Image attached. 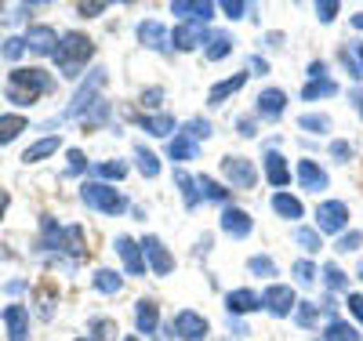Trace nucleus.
Returning a JSON list of instances; mask_svg holds the SVG:
<instances>
[{
    "mask_svg": "<svg viewBox=\"0 0 363 341\" xmlns=\"http://www.w3.org/2000/svg\"><path fill=\"white\" fill-rule=\"evenodd\" d=\"M55 149H58V138H55V135H51V138H40V142H33V145L22 152V160H26V164H40L44 157H51Z\"/></svg>",
    "mask_w": 363,
    "mask_h": 341,
    "instance_id": "28",
    "label": "nucleus"
},
{
    "mask_svg": "<svg viewBox=\"0 0 363 341\" xmlns=\"http://www.w3.org/2000/svg\"><path fill=\"white\" fill-rule=\"evenodd\" d=\"M294 240L306 247V255H313V251H320V236L313 233V229H294Z\"/></svg>",
    "mask_w": 363,
    "mask_h": 341,
    "instance_id": "42",
    "label": "nucleus"
},
{
    "mask_svg": "<svg viewBox=\"0 0 363 341\" xmlns=\"http://www.w3.org/2000/svg\"><path fill=\"white\" fill-rule=\"evenodd\" d=\"M225 308L233 316H244V313H255V308H262V298L247 287H240V291H229L225 294Z\"/></svg>",
    "mask_w": 363,
    "mask_h": 341,
    "instance_id": "15",
    "label": "nucleus"
},
{
    "mask_svg": "<svg viewBox=\"0 0 363 341\" xmlns=\"http://www.w3.org/2000/svg\"><path fill=\"white\" fill-rule=\"evenodd\" d=\"M106 116H109V106L106 102H95V106H91V113H84L80 120H84V128L91 131V128H99V123H106Z\"/></svg>",
    "mask_w": 363,
    "mask_h": 341,
    "instance_id": "39",
    "label": "nucleus"
},
{
    "mask_svg": "<svg viewBox=\"0 0 363 341\" xmlns=\"http://www.w3.org/2000/svg\"><path fill=\"white\" fill-rule=\"evenodd\" d=\"M222 11L229 18H244L247 15V4H244V0H222Z\"/></svg>",
    "mask_w": 363,
    "mask_h": 341,
    "instance_id": "46",
    "label": "nucleus"
},
{
    "mask_svg": "<svg viewBox=\"0 0 363 341\" xmlns=\"http://www.w3.org/2000/svg\"><path fill=\"white\" fill-rule=\"evenodd\" d=\"M48 91H51V77L44 69H15L8 80V95L15 106H33Z\"/></svg>",
    "mask_w": 363,
    "mask_h": 341,
    "instance_id": "2",
    "label": "nucleus"
},
{
    "mask_svg": "<svg viewBox=\"0 0 363 341\" xmlns=\"http://www.w3.org/2000/svg\"><path fill=\"white\" fill-rule=\"evenodd\" d=\"M323 341H359V334H356V327H349V323H342V320H330Z\"/></svg>",
    "mask_w": 363,
    "mask_h": 341,
    "instance_id": "35",
    "label": "nucleus"
},
{
    "mask_svg": "<svg viewBox=\"0 0 363 341\" xmlns=\"http://www.w3.org/2000/svg\"><path fill=\"white\" fill-rule=\"evenodd\" d=\"M171 40H174L178 51H196V47L207 40V33H203V26H200V22H182L174 33H171Z\"/></svg>",
    "mask_w": 363,
    "mask_h": 341,
    "instance_id": "12",
    "label": "nucleus"
},
{
    "mask_svg": "<svg viewBox=\"0 0 363 341\" xmlns=\"http://www.w3.org/2000/svg\"><path fill=\"white\" fill-rule=\"evenodd\" d=\"M77 11L91 18V15H102V11H106V4H102V0H80V4H77Z\"/></svg>",
    "mask_w": 363,
    "mask_h": 341,
    "instance_id": "48",
    "label": "nucleus"
},
{
    "mask_svg": "<svg viewBox=\"0 0 363 341\" xmlns=\"http://www.w3.org/2000/svg\"><path fill=\"white\" fill-rule=\"evenodd\" d=\"M40 233H44V247H48V251H62V229H58L55 218H44Z\"/></svg>",
    "mask_w": 363,
    "mask_h": 341,
    "instance_id": "36",
    "label": "nucleus"
},
{
    "mask_svg": "<svg viewBox=\"0 0 363 341\" xmlns=\"http://www.w3.org/2000/svg\"><path fill=\"white\" fill-rule=\"evenodd\" d=\"M186 135H193V138H207V135H211V123L196 116V120H189V123H186Z\"/></svg>",
    "mask_w": 363,
    "mask_h": 341,
    "instance_id": "45",
    "label": "nucleus"
},
{
    "mask_svg": "<svg viewBox=\"0 0 363 341\" xmlns=\"http://www.w3.org/2000/svg\"><path fill=\"white\" fill-rule=\"evenodd\" d=\"M294 276H298V284L309 287V284L316 280V265H313V262H298V265H294Z\"/></svg>",
    "mask_w": 363,
    "mask_h": 341,
    "instance_id": "43",
    "label": "nucleus"
},
{
    "mask_svg": "<svg viewBox=\"0 0 363 341\" xmlns=\"http://www.w3.org/2000/svg\"><path fill=\"white\" fill-rule=\"evenodd\" d=\"M26 131V116H15V113H8V116H0V145H8V142H15L18 135Z\"/></svg>",
    "mask_w": 363,
    "mask_h": 341,
    "instance_id": "27",
    "label": "nucleus"
},
{
    "mask_svg": "<svg viewBox=\"0 0 363 341\" xmlns=\"http://www.w3.org/2000/svg\"><path fill=\"white\" fill-rule=\"evenodd\" d=\"M323 280H327V287H330V291H345L349 276H345L338 265H327V269H323Z\"/></svg>",
    "mask_w": 363,
    "mask_h": 341,
    "instance_id": "40",
    "label": "nucleus"
},
{
    "mask_svg": "<svg viewBox=\"0 0 363 341\" xmlns=\"http://www.w3.org/2000/svg\"><path fill=\"white\" fill-rule=\"evenodd\" d=\"M352 26H356V29H363V15H352Z\"/></svg>",
    "mask_w": 363,
    "mask_h": 341,
    "instance_id": "61",
    "label": "nucleus"
},
{
    "mask_svg": "<svg viewBox=\"0 0 363 341\" xmlns=\"http://www.w3.org/2000/svg\"><path fill=\"white\" fill-rule=\"evenodd\" d=\"M262 164H265V178H269L272 185H277V189H284V185L291 181V171H287V160L280 157V152H277V149H269Z\"/></svg>",
    "mask_w": 363,
    "mask_h": 341,
    "instance_id": "18",
    "label": "nucleus"
},
{
    "mask_svg": "<svg viewBox=\"0 0 363 341\" xmlns=\"http://www.w3.org/2000/svg\"><path fill=\"white\" fill-rule=\"evenodd\" d=\"M298 323H301V327H313V323H316V305H309V301L301 305V308H298Z\"/></svg>",
    "mask_w": 363,
    "mask_h": 341,
    "instance_id": "49",
    "label": "nucleus"
},
{
    "mask_svg": "<svg viewBox=\"0 0 363 341\" xmlns=\"http://www.w3.org/2000/svg\"><path fill=\"white\" fill-rule=\"evenodd\" d=\"M135 123H138L142 131L157 135V138H164V135H171V131H174V120H171L167 113H160V116H138Z\"/></svg>",
    "mask_w": 363,
    "mask_h": 341,
    "instance_id": "25",
    "label": "nucleus"
},
{
    "mask_svg": "<svg viewBox=\"0 0 363 341\" xmlns=\"http://www.w3.org/2000/svg\"><path fill=\"white\" fill-rule=\"evenodd\" d=\"M349 313L356 316V323H363V294H352L349 298Z\"/></svg>",
    "mask_w": 363,
    "mask_h": 341,
    "instance_id": "52",
    "label": "nucleus"
},
{
    "mask_svg": "<svg viewBox=\"0 0 363 341\" xmlns=\"http://www.w3.org/2000/svg\"><path fill=\"white\" fill-rule=\"evenodd\" d=\"M349 225V207L342 200H323L316 207V229L327 233V236H342Z\"/></svg>",
    "mask_w": 363,
    "mask_h": 341,
    "instance_id": "4",
    "label": "nucleus"
},
{
    "mask_svg": "<svg viewBox=\"0 0 363 341\" xmlns=\"http://www.w3.org/2000/svg\"><path fill=\"white\" fill-rule=\"evenodd\" d=\"M196 157H200V145H196L193 135H178V138L171 142V160L186 164V160H196Z\"/></svg>",
    "mask_w": 363,
    "mask_h": 341,
    "instance_id": "23",
    "label": "nucleus"
},
{
    "mask_svg": "<svg viewBox=\"0 0 363 341\" xmlns=\"http://www.w3.org/2000/svg\"><path fill=\"white\" fill-rule=\"evenodd\" d=\"M174 334L178 337H186V341H203L207 337V320L200 316V313H178L174 316Z\"/></svg>",
    "mask_w": 363,
    "mask_h": 341,
    "instance_id": "9",
    "label": "nucleus"
},
{
    "mask_svg": "<svg viewBox=\"0 0 363 341\" xmlns=\"http://www.w3.org/2000/svg\"><path fill=\"white\" fill-rule=\"evenodd\" d=\"M135 323H138V334H153V330L160 327V305H153V301H138Z\"/></svg>",
    "mask_w": 363,
    "mask_h": 341,
    "instance_id": "21",
    "label": "nucleus"
},
{
    "mask_svg": "<svg viewBox=\"0 0 363 341\" xmlns=\"http://www.w3.org/2000/svg\"><path fill=\"white\" fill-rule=\"evenodd\" d=\"M128 174V164L124 160H109V164H95V178L99 181H120Z\"/></svg>",
    "mask_w": 363,
    "mask_h": 341,
    "instance_id": "32",
    "label": "nucleus"
},
{
    "mask_svg": "<svg viewBox=\"0 0 363 341\" xmlns=\"http://www.w3.org/2000/svg\"><path fill=\"white\" fill-rule=\"evenodd\" d=\"M222 171H225V178L236 185V189H255V181H258L255 164L244 160V157H225L222 160Z\"/></svg>",
    "mask_w": 363,
    "mask_h": 341,
    "instance_id": "6",
    "label": "nucleus"
},
{
    "mask_svg": "<svg viewBox=\"0 0 363 341\" xmlns=\"http://www.w3.org/2000/svg\"><path fill=\"white\" fill-rule=\"evenodd\" d=\"M196 181H200V189H203V200H215V203L229 200V189H222L215 178H196Z\"/></svg>",
    "mask_w": 363,
    "mask_h": 341,
    "instance_id": "38",
    "label": "nucleus"
},
{
    "mask_svg": "<svg viewBox=\"0 0 363 341\" xmlns=\"http://www.w3.org/2000/svg\"><path fill=\"white\" fill-rule=\"evenodd\" d=\"M138 40L145 44V47H153V51H164V47H171L167 40V29L160 26V22H153V18H145L142 26H138Z\"/></svg>",
    "mask_w": 363,
    "mask_h": 341,
    "instance_id": "17",
    "label": "nucleus"
},
{
    "mask_svg": "<svg viewBox=\"0 0 363 341\" xmlns=\"http://www.w3.org/2000/svg\"><path fill=\"white\" fill-rule=\"evenodd\" d=\"M359 69H363V44H359Z\"/></svg>",
    "mask_w": 363,
    "mask_h": 341,
    "instance_id": "62",
    "label": "nucleus"
},
{
    "mask_svg": "<svg viewBox=\"0 0 363 341\" xmlns=\"http://www.w3.org/2000/svg\"><path fill=\"white\" fill-rule=\"evenodd\" d=\"M229 51H233V37H229V33H215V37H207V58H211V62L229 58Z\"/></svg>",
    "mask_w": 363,
    "mask_h": 341,
    "instance_id": "30",
    "label": "nucleus"
},
{
    "mask_svg": "<svg viewBox=\"0 0 363 341\" xmlns=\"http://www.w3.org/2000/svg\"><path fill=\"white\" fill-rule=\"evenodd\" d=\"M8 203H11V196H8V189L0 185V218H4V211H8Z\"/></svg>",
    "mask_w": 363,
    "mask_h": 341,
    "instance_id": "57",
    "label": "nucleus"
},
{
    "mask_svg": "<svg viewBox=\"0 0 363 341\" xmlns=\"http://www.w3.org/2000/svg\"><path fill=\"white\" fill-rule=\"evenodd\" d=\"M26 47L33 51V55H51L58 51V37H55V29L51 26H33L29 29V37H26Z\"/></svg>",
    "mask_w": 363,
    "mask_h": 341,
    "instance_id": "10",
    "label": "nucleus"
},
{
    "mask_svg": "<svg viewBox=\"0 0 363 341\" xmlns=\"http://www.w3.org/2000/svg\"><path fill=\"white\" fill-rule=\"evenodd\" d=\"M287 109V95L280 87H265L262 95H258V113L262 116H280Z\"/></svg>",
    "mask_w": 363,
    "mask_h": 341,
    "instance_id": "20",
    "label": "nucleus"
},
{
    "mask_svg": "<svg viewBox=\"0 0 363 341\" xmlns=\"http://www.w3.org/2000/svg\"><path fill=\"white\" fill-rule=\"evenodd\" d=\"M171 11H174V15H182V18H193V22H200V26H203L211 15H215V4H207V0H174Z\"/></svg>",
    "mask_w": 363,
    "mask_h": 341,
    "instance_id": "16",
    "label": "nucleus"
},
{
    "mask_svg": "<svg viewBox=\"0 0 363 341\" xmlns=\"http://www.w3.org/2000/svg\"><path fill=\"white\" fill-rule=\"evenodd\" d=\"M128 341H135V337H128Z\"/></svg>",
    "mask_w": 363,
    "mask_h": 341,
    "instance_id": "63",
    "label": "nucleus"
},
{
    "mask_svg": "<svg viewBox=\"0 0 363 341\" xmlns=\"http://www.w3.org/2000/svg\"><path fill=\"white\" fill-rule=\"evenodd\" d=\"M272 211H277L280 218L294 222V218H301V200H294L291 193H277V196H272Z\"/></svg>",
    "mask_w": 363,
    "mask_h": 341,
    "instance_id": "26",
    "label": "nucleus"
},
{
    "mask_svg": "<svg viewBox=\"0 0 363 341\" xmlns=\"http://www.w3.org/2000/svg\"><path fill=\"white\" fill-rule=\"evenodd\" d=\"M26 51V37H11L8 44H4V58H18Z\"/></svg>",
    "mask_w": 363,
    "mask_h": 341,
    "instance_id": "50",
    "label": "nucleus"
},
{
    "mask_svg": "<svg viewBox=\"0 0 363 341\" xmlns=\"http://www.w3.org/2000/svg\"><path fill=\"white\" fill-rule=\"evenodd\" d=\"M298 128H301V131H313V135H323V131H330V120L320 116V113H309V116L298 120Z\"/></svg>",
    "mask_w": 363,
    "mask_h": 341,
    "instance_id": "37",
    "label": "nucleus"
},
{
    "mask_svg": "<svg viewBox=\"0 0 363 341\" xmlns=\"http://www.w3.org/2000/svg\"><path fill=\"white\" fill-rule=\"evenodd\" d=\"M323 73H327L323 62H313V66H309V80H323Z\"/></svg>",
    "mask_w": 363,
    "mask_h": 341,
    "instance_id": "53",
    "label": "nucleus"
},
{
    "mask_svg": "<svg viewBox=\"0 0 363 341\" xmlns=\"http://www.w3.org/2000/svg\"><path fill=\"white\" fill-rule=\"evenodd\" d=\"M251 69H255V73H265V69H269L265 58H251Z\"/></svg>",
    "mask_w": 363,
    "mask_h": 341,
    "instance_id": "58",
    "label": "nucleus"
},
{
    "mask_svg": "<svg viewBox=\"0 0 363 341\" xmlns=\"http://www.w3.org/2000/svg\"><path fill=\"white\" fill-rule=\"evenodd\" d=\"M352 102H356V113L363 116V91H356V99H352Z\"/></svg>",
    "mask_w": 363,
    "mask_h": 341,
    "instance_id": "60",
    "label": "nucleus"
},
{
    "mask_svg": "<svg viewBox=\"0 0 363 341\" xmlns=\"http://www.w3.org/2000/svg\"><path fill=\"white\" fill-rule=\"evenodd\" d=\"M236 128H240V135H244V138H251V135H255V123H251V120H240Z\"/></svg>",
    "mask_w": 363,
    "mask_h": 341,
    "instance_id": "55",
    "label": "nucleus"
},
{
    "mask_svg": "<svg viewBox=\"0 0 363 341\" xmlns=\"http://www.w3.org/2000/svg\"><path fill=\"white\" fill-rule=\"evenodd\" d=\"M222 229H225L229 236H236V240H244V236H251L255 222H251V214H247V211L225 207V214H222Z\"/></svg>",
    "mask_w": 363,
    "mask_h": 341,
    "instance_id": "13",
    "label": "nucleus"
},
{
    "mask_svg": "<svg viewBox=\"0 0 363 341\" xmlns=\"http://www.w3.org/2000/svg\"><path fill=\"white\" fill-rule=\"evenodd\" d=\"M359 243H363V233H342L338 236V251H356Z\"/></svg>",
    "mask_w": 363,
    "mask_h": 341,
    "instance_id": "47",
    "label": "nucleus"
},
{
    "mask_svg": "<svg viewBox=\"0 0 363 341\" xmlns=\"http://www.w3.org/2000/svg\"><path fill=\"white\" fill-rule=\"evenodd\" d=\"M116 251H120V258H124V269H128L131 276H142V272H145L142 243H135L131 236H120V240H116Z\"/></svg>",
    "mask_w": 363,
    "mask_h": 341,
    "instance_id": "11",
    "label": "nucleus"
},
{
    "mask_svg": "<svg viewBox=\"0 0 363 341\" xmlns=\"http://www.w3.org/2000/svg\"><path fill=\"white\" fill-rule=\"evenodd\" d=\"M330 152H335L338 160H345V157H349V145H345V142H335V145H330Z\"/></svg>",
    "mask_w": 363,
    "mask_h": 341,
    "instance_id": "54",
    "label": "nucleus"
},
{
    "mask_svg": "<svg viewBox=\"0 0 363 341\" xmlns=\"http://www.w3.org/2000/svg\"><path fill=\"white\" fill-rule=\"evenodd\" d=\"M4 323H8V337L11 341H26L29 337V320H26L22 305H8L4 308Z\"/></svg>",
    "mask_w": 363,
    "mask_h": 341,
    "instance_id": "19",
    "label": "nucleus"
},
{
    "mask_svg": "<svg viewBox=\"0 0 363 341\" xmlns=\"http://www.w3.org/2000/svg\"><path fill=\"white\" fill-rule=\"evenodd\" d=\"M294 291L291 287H284V284H272L265 294H262V308L269 316H277V320H284V316H291L294 313Z\"/></svg>",
    "mask_w": 363,
    "mask_h": 341,
    "instance_id": "5",
    "label": "nucleus"
},
{
    "mask_svg": "<svg viewBox=\"0 0 363 341\" xmlns=\"http://www.w3.org/2000/svg\"><path fill=\"white\" fill-rule=\"evenodd\" d=\"M106 84V69H95L87 80H84V87L77 91V99H73V106H69V113L66 116H84L91 106H95V91Z\"/></svg>",
    "mask_w": 363,
    "mask_h": 341,
    "instance_id": "8",
    "label": "nucleus"
},
{
    "mask_svg": "<svg viewBox=\"0 0 363 341\" xmlns=\"http://www.w3.org/2000/svg\"><path fill=\"white\" fill-rule=\"evenodd\" d=\"M174 181H178V189H182V203H186V207L193 211V207L200 203V196H203V193L196 189V185H200V181H196V178H189V174H186V171H182V167L174 171Z\"/></svg>",
    "mask_w": 363,
    "mask_h": 341,
    "instance_id": "24",
    "label": "nucleus"
},
{
    "mask_svg": "<svg viewBox=\"0 0 363 341\" xmlns=\"http://www.w3.org/2000/svg\"><path fill=\"white\" fill-rule=\"evenodd\" d=\"M80 196H84L87 207H95V211H102V214H124V211L131 207L128 196H120L116 189H109L106 181H84V185H80Z\"/></svg>",
    "mask_w": 363,
    "mask_h": 341,
    "instance_id": "3",
    "label": "nucleus"
},
{
    "mask_svg": "<svg viewBox=\"0 0 363 341\" xmlns=\"http://www.w3.org/2000/svg\"><path fill=\"white\" fill-rule=\"evenodd\" d=\"M298 181H301V189L306 193H323L327 189V174L316 160H301L298 164Z\"/></svg>",
    "mask_w": 363,
    "mask_h": 341,
    "instance_id": "14",
    "label": "nucleus"
},
{
    "mask_svg": "<svg viewBox=\"0 0 363 341\" xmlns=\"http://www.w3.org/2000/svg\"><path fill=\"white\" fill-rule=\"evenodd\" d=\"M120 287H124L120 272H113V269H99V272H95V291H102V294H116Z\"/></svg>",
    "mask_w": 363,
    "mask_h": 341,
    "instance_id": "31",
    "label": "nucleus"
},
{
    "mask_svg": "<svg viewBox=\"0 0 363 341\" xmlns=\"http://www.w3.org/2000/svg\"><path fill=\"white\" fill-rule=\"evenodd\" d=\"M91 55H95V44H91V37L84 33H66L62 40H58V51H55V66L62 77L77 80L84 73V66L91 62Z\"/></svg>",
    "mask_w": 363,
    "mask_h": 341,
    "instance_id": "1",
    "label": "nucleus"
},
{
    "mask_svg": "<svg viewBox=\"0 0 363 341\" xmlns=\"http://www.w3.org/2000/svg\"><path fill=\"white\" fill-rule=\"evenodd\" d=\"M142 102H145V106H160V91H145Z\"/></svg>",
    "mask_w": 363,
    "mask_h": 341,
    "instance_id": "56",
    "label": "nucleus"
},
{
    "mask_svg": "<svg viewBox=\"0 0 363 341\" xmlns=\"http://www.w3.org/2000/svg\"><path fill=\"white\" fill-rule=\"evenodd\" d=\"M247 77H251V73H236V77H229V80L215 84V87H211V106H218V102H225L229 95H236V91L247 84Z\"/></svg>",
    "mask_w": 363,
    "mask_h": 341,
    "instance_id": "22",
    "label": "nucleus"
},
{
    "mask_svg": "<svg viewBox=\"0 0 363 341\" xmlns=\"http://www.w3.org/2000/svg\"><path fill=\"white\" fill-rule=\"evenodd\" d=\"M327 95H338V84L335 80H309L306 87H301V99L306 102H313V99H327Z\"/></svg>",
    "mask_w": 363,
    "mask_h": 341,
    "instance_id": "29",
    "label": "nucleus"
},
{
    "mask_svg": "<svg viewBox=\"0 0 363 341\" xmlns=\"http://www.w3.org/2000/svg\"><path fill=\"white\" fill-rule=\"evenodd\" d=\"M87 167V160H84V152H77V149H69V174H80Z\"/></svg>",
    "mask_w": 363,
    "mask_h": 341,
    "instance_id": "51",
    "label": "nucleus"
},
{
    "mask_svg": "<svg viewBox=\"0 0 363 341\" xmlns=\"http://www.w3.org/2000/svg\"><path fill=\"white\" fill-rule=\"evenodd\" d=\"M8 291H11V294H22V291H26V284H22V280H11V284H8Z\"/></svg>",
    "mask_w": 363,
    "mask_h": 341,
    "instance_id": "59",
    "label": "nucleus"
},
{
    "mask_svg": "<svg viewBox=\"0 0 363 341\" xmlns=\"http://www.w3.org/2000/svg\"><path fill=\"white\" fill-rule=\"evenodd\" d=\"M316 15H320V22H330L338 15V0H316Z\"/></svg>",
    "mask_w": 363,
    "mask_h": 341,
    "instance_id": "44",
    "label": "nucleus"
},
{
    "mask_svg": "<svg viewBox=\"0 0 363 341\" xmlns=\"http://www.w3.org/2000/svg\"><path fill=\"white\" fill-rule=\"evenodd\" d=\"M135 160H138V171H142L145 178H157V174H160V160H157L145 145H138V149H135Z\"/></svg>",
    "mask_w": 363,
    "mask_h": 341,
    "instance_id": "33",
    "label": "nucleus"
},
{
    "mask_svg": "<svg viewBox=\"0 0 363 341\" xmlns=\"http://www.w3.org/2000/svg\"><path fill=\"white\" fill-rule=\"evenodd\" d=\"M62 251H69L73 258H84V233H80V225L62 229Z\"/></svg>",
    "mask_w": 363,
    "mask_h": 341,
    "instance_id": "34",
    "label": "nucleus"
},
{
    "mask_svg": "<svg viewBox=\"0 0 363 341\" xmlns=\"http://www.w3.org/2000/svg\"><path fill=\"white\" fill-rule=\"evenodd\" d=\"M247 269H251L255 276H277V262H272V258H265V255L251 258V262H247Z\"/></svg>",
    "mask_w": 363,
    "mask_h": 341,
    "instance_id": "41",
    "label": "nucleus"
},
{
    "mask_svg": "<svg viewBox=\"0 0 363 341\" xmlns=\"http://www.w3.org/2000/svg\"><path fill=\"white\" fill-rule=\"evenodd\" d=\"M142 255H145L149 269H153L157 276L174 272V258H171V251H167V247H164L157 236H145V240H142Z\"/></svg>",
    "mask_w": 363,
    "mask_h": 341,
    "instance_id": "7",
    "label": "nucleus"
}]
</instances>
